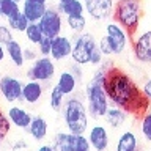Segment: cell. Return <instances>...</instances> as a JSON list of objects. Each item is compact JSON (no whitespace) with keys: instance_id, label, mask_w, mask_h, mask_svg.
Instances as JSON below:
<instances>
[{"instance_id":"cell-44","label":"cell","mask_w":151,"mask_h":151,"mask_svg":"<svg viewBox=\"0 0 151 151\" xmlns=\"http://www.w3.org/2000/svg\"><path fill=\"white\" fill-rule=\"evenodd\" d=\"M0 79H2V76H0Z\"/></svg>"},{"instance_id":"cell-42","label":"cell","mask_w":151,"mask_h":151,"mask_svg":"<svg viewBox=\"0 0 151 151\" xmlns=\"http://www.w3.org/2000/svg\"><path fill=\"white\" fill-rule=\"evenodd\" d=\"M16 2H19V3H21V2H24V0H16Z\"/></svg>"},{"instance_id":"cell-21","label":"cell","mask_w":151,"mask_h":151,"mask_svg":"<svg viewBox=\"0 0 151 151\" xmlns=\"http://www.w3.org/2000/svg\"><path fill=\"white\" fill-rule=\"evenodd\" d=\"M55 8L61 13V16H76V14L85 13L83 0H68L63 3H57Z\"/></svg>"},{"instance_id":"cell-26","label":"cell","mask_w":151,"mask_h":151,"mask_svg":"<svg viewBox=\"0 0 151 151\" xmlns=\"http://www.w3.org/2000/svg\"><path fill=\"white\" fill-rule=\"evenodd\" d=\"M24 33H25L27 41L30 42V44H35V46L44 38V33H42V30H41V27H40L38 22H30Z\"/></svg>"},{"instance_id":"cell-34","label":"cell","mask_w":151,"mask_h":151,"mask_svg":"<svg viewBox=\"0 0 151 151\" xmlns=\"http://www.w3.org/2000/svg\"><path fill=\"white\" fill-rule=\"evenodd\" d=\"M68 71H71V74H73L76 79H77V82H79L80 79H82V76H83V71H82V65L76 63V61H73V63L69 65Z\"/></svg>"},{"instance_id":"cell-43","label":"cell","mask_w":151,"mask_h":151,"mask_svg":"<svg viewBox=\"0 0 151 151\" xmlns=\"http://www.w3.org/2000/svg\"><path fill=\"white\" fill-rule=\"evenodd\" d=\"M0 145H2V140H0Z\"/></svg>"},{"instance_id":"cell-28","label":"cell","mask_w":151,"mask_h":151,"mask_svg":"<svg viewBox=\"0 0 151 151\" xmlns=\"http://www.w3.org/2000/svg\"><path fill=\"white\" fill-rule=\"evenodd\" d=\"M21 11V3L16 0H0V14L3 17H11Z\"/></svg>"},{"instance_id":"cell-19","label":"cell","mask_w":151,"mask_h":151,"mask_svg":"<svg viewBox=\"0 0 151 151\" xmlns=\"http://www.w3.org/2000/svg\"><path fill=\"white\" fill-rule=\"evenodd\" d=\"M77 83H79L77 79H76L74 76L71 74V71H68V69L61 71L58 79H57V85H58V88L66 94V96H71V94L77 90Z\"/></svg>"},{"instance_id":"cell-20","label":"cell","mask_w":151,"mask_h":151,"mask_svg":"<svg viewBox=\"0 0 151 151\" xmlns=\"http://www.w3.org/2000/svg\"><path fill=\"white\" fill-rule=\"evenodd\" d=\"M116 151H139V139H137L135 132H123L116 142Z\"/></svg>"},{"instance_id":"cell-12","label":"cell","mask_w":151,"mask_h":151,"mask_svg":"<svg viewBox=\"0 0 151 151\" xmlns=\"http://www.w3.org/2000/svg\"><path fill=\"white\" fill-rule=\"evenodd\" d=\"M73 52V40L66 35H58L52 38V49H50V58L54 61H61L71 57Z\"/></svg>"},{"instance_id":"cell-3","label":"cell","mask_w":151,"mask_h":151,"mask_svg":"<svg viewBox=\"0 0 151 151\" xmlns=\"http://www.w3.org/2000/svg\"><path fill=\"white\" fill-rule=\"evenodd\" d=\"M113 21L121 25L131 38L135 36L140 27L142 3L140 0H116L113 5Z\"/></svg>"},{"instance_id":"cell-31","label":"cell","mask_w":151,"mask_h":151,"mask_svg":"<svg viewBox=\"0 0 151 151\" xmlns=\"http://www.w3.org/2000/svg\"><path fill=\"white\" fill-rule=\"evenodd\" d=\"M11 131V121L8 118V113H5L0 107V140H3L5 137Z\"/></svg>"},{"instance_id":"cell-5","label":"cell","mask_w":151,"mask_h":151,"mask_svg":"<svg viewBox=\"0 0 151 151\" xmlns=\"http://www.w3.org/2000/svg\"><path fill=\"white\" fill-rule=\"evenodd\" d=\"M85 98L88 101V115L90 118H94V120H99V118H104L107 113V109L110 107V101L107 98V93L104 87L93 82H88L87 87H85Z\"/></svg>"},{"instance_id":"cell-2","label":"cell","mask_w":151,"mask_h":151,"mask_svg":"<svg viewBox=\"0 0 151 151\" xmlns=\"http://www.w3.org/2000/svg\"><path fill=\"white\" fill-rule=\"evenodd\" d=\"M61 115H63L65 124L71 134H85L88 131L90 115L87 106L80 96L71 94L61 107Z\"/></svg>"},{"instance_id":"cell-16","label":"cell","mask_w":151,"mask_h":151,"mask_svg":"<svg viewBox=\"0 0 151 151\" xmlns=\"http://www.w3.org/2000/svg\"><path fill=\"white\" fill-rule=\"evenodd\" d=\"M42 93H44V88H42L41 82H38V80H28L22 87L21 101L27 102V104H36L42 98Z\"/></svg>"},{"instance_id":"cell-37","label":"cell","mask_w":151,"mask_h":151,"mask_svg":"<svg viewBox=\"0 0 151 151\" xmlns=\"http://www.w3.org/2000/svg\"><path fill=\"white\" fill-rule=\"evenodd\" d=\"M142 91H143V94L146 96V99L151 102V80H146V82L143 83V87H142Z\"/></svg>"},{"instance_id":"cell-8","label":"cell","mask_w":151,"mask_h":151,"mask_svg":"<svg viewBox=\"0 0 151 151\" xmlns=\"http://www.w3.org/2000/svg\"><path fill=\"white\" fill-rule=\"evenodd\" d=\"M42 33L47 38H55L61 35V30H63V17H61V13L57 9L55 6H47L42 17L38 21Z\"/></svg>"},{"instance_id":"cell-30","label":"cell","mask_w":151,"mask_h":151,"mask_svg":"<svg viewBox=\"0 0 151 151\" xmlns=\"http://www.w3.org/2000/svg\"><path fill=\"white\" fill-rule=\"evenodd\" d=\"M140 131L142 135L145 137V140L151 142V110L142 115V121H140Z\"/></svg>"},{"instance_id":"cell-36","label":"cell","mask_w":151,"mask_h":151,"mask_svg":"<svg viewBox=\"0 0 151 151\" xmlns=\"http://www.w3.org/2000/svg\"><path fill=\"white\" fill-rule=\"evenodd\" d=\"M11 148H13V151H25V150L28 148V143H27L24 139H17V140L11 145Z\"/></svg>"},{"instance_id":"cell-41","label":"cell","mask_w":151,"mask_h":151,"mask_svg":"<svg viewBox=\"0 0 151 151\" xmlns=\"http://www.w3.org/2000/svg\"><path fill=\"white\" fill-rule=\"evenodd\" d=\"M63 2H68V0H58V3H63Z\"/></svg>"},{"instance_id":"cell-33","label":"cell","mask_w":151,"mask_h":151,"mask_svg":"<svg viewBox=\"0 0 151 151\" xmlns=\"http://www.w3.org/2000/svg\"><path fill=\"white\" fill-rule=\"evenodd\" d=\"M11 40H14V38H13V30H11L8 25L0 24V42L6 46Z\"/></svg>"},{"instance_id":"cell-24","label":"cell","mask_w":151,"mask_h":151,"mask_svg":"<svg viewBox=\"0 0 151 151\" xmlns=\"http://www.w3.org/2000/svg\"><path fill=\"white\" fill-rule=\"evenodd\" d=\"M66 25L73 33L76 35H80V33L85 32V27H87V17L85 14H76V16H66Z\"/></svg>"},{"instance_id":"cell-1","label":"cell","mask_w":151,"mask_h":151,"mask_svg":"<svg viewBox=\"0 0 151 151\" xmlns=\"http://www.w3.org/2000/svg\"><path fill=\"white\" fill-rule=\"evenodd\" d=\"M104 90L107 93L109 101L113 106H118L123 110H126L127 115L142 116L148 112L150 101L146 99L142 88L129 74L113 65L109 66L107 69Z\"/></svg>"},{"instance_id":"cell-39","label":"cell","mask_w":151,"mask_h":151,"mask_svg":"<svg viewBox=\"0 0 151 151\" xmlns=\"http://www.w3.org/2000/svg\"><path fill=\"white\" fill-rule=\"evenodd\" d=\"M36 151H54V148H52V145H41Z\"/></svg>"},{"instance_id":"cell-6","label":"cell","mask_w":151,"mask_h":151,"mask_svg":"<svg viewBox=\"0 0 151 151\" xmlns=\"http://www.w3.org/2000/svg\"><path fill=\"white\" fill-rule=\"evenodd\" d=\"M99 50L98 41L94 40V36L91 33H80V35H76V38L73 40V52H71V58L73 61L79 65H90L93 55Z\"/></svg>"},{"instance_id":"cell-18","label":"cell","mask_w":151,"mask_h":151,"mask_svg":"<svg viewBox=\"0 0 151 151\" xmlns=\"http://www.w3.org/2000/svg\"><path fill=\"white\" fill-rule=\"evenodd\" d=\"M27 131H28V134L32 135L33 140L41 142V140L46 139L47 131H49V124H47V121L42 116H33Z\"/></svg>"},{"instance_id":"cell-23","label":"cell","mask_w":151,"mask_h":151,"mask_svg":"<svg viewBox=\"0 0 151 151\" xmlns=\"http://www.w3.org/2000/svg\"><path fill=\"white\" fill-rule=\"evenodd\" d=\"M91 145L85 134H71L69 132V151H91Z\"/></svg>"},{"instance_id":"cell-38","label":"cell","mask_w":151,"mask_h":151,"mask_svg":"<svg viewBox=\"0 0 151 151\" xmlns=\"http://www.w3.org/2000/svg\"><path fill=\"white\" fill-rule=\"evenodd\" d=\"M5 57H6V47H5V44L0 42V63L5 60Z\"/></svg>"},{"instance_id":"cell-17","label":"cell","mask_w":151,"mask_h":151,"mask_svg":"<svg viewBox=\"0 0 151 151\" xmlns=\"http://www.w3.org/2000/svg\"><path fill=\"white\" fill-rule=\"evenodd\" d=\"M104 118H106V123L112 127V129H118V127H121L126 123L127 113H126V110H123V109L118 107V106H110L107 109V113Z\"/></svg>"},{"instance_id":"cell-22","label":"cell","mask_w":151,"mask_h":151,"mask_svg":"<svg viewBox=\"0 0 151 151\" xmlns=\"http://www.w3.org/2000/svg\"><path fill=\"white\" fill-rule=\"evenodd\" d=\"M5 47H6V55L9 57V60L13 61V65L17 66V68H21V66L25 63V60H24V47L21 46V42L16 41V40H11Z\"/></svg>"},{"instance_id":"cell-35","label":"cell","mask_w":151,"mask_h":151,"mask_svg":"<svg viewBox=\"0 0 151 151\" xmlns=\"http://www.w3.org/2000/svg\"><path fill=\"white\" fill-rule=\"evenodd\" d=\"M38 54H40V52L35 50L32 46H28V47L24 49V60H25V61H32V63H33V61L38 58Z\"/></svg>"},{"instance_id":"cell-32","label":"cell","mask_w":151,"mask_h":151,"mask_svg":"<svg viewBox=\"0 0 151 151\" xmlns=\"http://www.w3.org/2000/svg\"><path fill=\"white\" fill-rule=\"evenodd\" d=\"M38 52L41 57H50V49H52V38L44 36L42 40L38 42Z\"/></svg>"},{"instance_id":"cell-27","label":"cell","mask_w":151,"mask_h":151,"mask_svg":"<svg viewBox=\"0 0 151 151\" xmlns=\"http://www.w3.org/2000/svg\"><path fill=\"white\" fill-rule=\"evenodd\" d=\"M66 101V94L61 91V90L58 88V85H54L49 93V104L50 107L54 109V110H61V107H63V104Z\"/></svg>"},{"instance_id":"cell-14","label":"cell","mask_w":151,"mask_h":151,"mask_svg":"<svg viewBox=\"0 0 151 151\" xmlns=\"http://www.w3.org/2000/svg\"><path fill=\"white\" fill-rule=\"evenodd\" d=\"M8 118L11 121V124H14L19 129H28L32 123V113L25 110L24 107H19V106H11L8 109Z\"/></svg>"},{"instance_id":"cell-45","label":"cell","mask_w":151,"mask_h":151,"mask_svg":"<svg viewBox=\"0 0 151 151\" xmlns=\"http://www.w3.org/2000/svg\"><path fill=\"white\" fill-rule=\"evenodd\" d=\"M0 16H2V14H0Z\"/></svg>"},{"instance_id":"cell-47","label":"cell","mask_w":151,"mask_h":151,"mask_svg":"<svg viewBox=\"0 0 151 151\" xmlns=\"http://www.w3.org/2000/svg\"><path fill=\"white\" fill-rule=\"evenodd\" d=\"M150 151H151V150H150Z\"/></svg>"},{"instance_id":"cell-15","label":"cell","mask_w":151,"mask_h":151,"mask_svg":"<svg viewBox=\"0 0 151 151\" xmlns=\"http://www.w3.org/2000/svg\"><path fill=\"white\" fill-rule=\"evenodd\" d=\"M47 8V3H40L35 0H24L21 5V11L28 19V22H38L42 17Z\"/></svg>"},{"instance_id":"cell-7","label":"cell","mask_w":151,"mask_h":151,"mask_svg":"<svg viewBox=\"0 0 151 151\" xmlns=\"http://www.w3.org/2000/svg\"><path fill=\"white\" fill-rule=\"evenodd\" d=\"M55 63L50 57H38L33 65L27 71L28 80H38V82H49L55 76Z\"/></svg>"},{"instance_id":"cell-9","label":"cell","mask_w":151,"mask_h":151,"mask_svg":"<svg viewBox=\"0 0 151 151\" xmlns=\"http://www.w3.org/2000/svg\"><path fill=\"white\" fill-rule=\"evenodd\" d=\"M85 5V13H88V16L93 21H107L109 17H112L113 14V0H83Z\"/></svg>"},{"instance_id":"cell-10","label":"cell","mask_w":151,"mask_h":151,"mask_svg":"<svg viewBox=\"0 0 151 151\" xmlns=\"http://www.w3.org/2000/svg\"><path fill=\"white\" fill-rule=\"evenodd\" d=\"M24 83L14 76H2L0 79V94L6 102H16L22 99Z\"/></svg>"},{"instance_id":"cell-29","label":"cell","mask_w":151,"mask_h":151,"mask_svg":"<svg viewBox=\"0 0 151 151\" xmlns=\"http://www.w3.org/2000/svg\"><path fill=\"white\" fill-rule=\"evenodd\" d=\"M52 148L54 151H69V132H57Z\"/></svg>"},{"instance_id":"cell-13","label":"cell","mask_w":151,"mask_h":151,"mask_svg":"<svg viewBox=\"0 0 151 151\" xmlns=\"http://www.w3.org/2000/svg\"><path fill=\"white\" fill-rule=\"evenodd\" d=\"M87 137L94 151H106L109 148V132L106 126H101V124L91 126Z\"/></svg>"},{"instance_id":"cell-25","label":"cell","mask_w":151,"mask_h":151,"mask_svg":"<svg viewBox=\"0 0 151 151\" xmlns=\"http://www.w3.org/2000/svg\"><path fill=\"white\" fill-rule=\"evenodd\" d=\"M6 21H8V27L11 28L13 32H19V33H24V32H25L27 25L30 24V22H28V19L24 16L22 11H19V13L14 14V16L8 17Z\"/></svg>"},{"instance_id":"cell-40","label":"cell","mask_w":151,"mask_h":151,"mask_svg":"<svg viewBox=\"0 0 151 151\" xmlns=\"http://www.w3.org/2000/svg\"><path fill=\"white\" fill-rule=\"evenodd\" d=\"M35 2H40V3H47V0H35Z\"/></svg>"},{"instance_id":"cell-4","label":"cell","mask_w":151,"mask_h":151,"mask_svg":"<svg viewBox=\"0 0 151 151\" xmlns=\"http://www.w3.org/2000/svg\"><path fill=\"white\" fill-rule=\"evenodd\" d=\"M106 33L101 40L98 41L99 50L102 52L104 57H110V55H120L124 52V49L129 44L131 36L127 35V32L121 25L113 21L106 24Z\"/></svg>"},{"instance_id":"cell-11","label":"cell","mask_w":151,"mask_h":151,"mask_svg":"<svg viewBox=\"0 0 151 151\" xmlns=\"http://www.w3.org/2000/svg\"><path fill=\"white\" fill-rule=\"evenodd\" d=\"M132 52L137 61L151 63V30H146L132 38Z\"/></svg>"},{"instance_id":"cell-46","label":"cell","mask_w":151,"mask_h":151,"mask_svg":"<svg viewBox=\"0 0 151 151\" xmlns=\"http://www.w3.org/2000/svg\"><path fill=\"white\" fill-rule=\"evenodd\" d=\"M106 151H107V150H106Z\"/></svg>"}]
</instances>
